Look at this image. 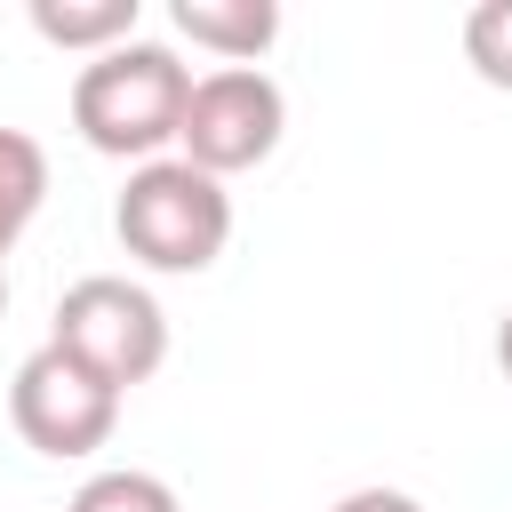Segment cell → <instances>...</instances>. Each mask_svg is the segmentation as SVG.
Wrapping results in <instances>:
<instances>
[{"mask_svg": "<svg viewBox=\"0 0 512 512\" xmlns=\"http://www.w3.org/2000/svg\"><path fill=\"white\" fill-rule=\"evenodd\" d=\"M136 16H144V0H32V32L72 56H104V48L136 40Z\"/></svg>", "mask_w": 512, "mask_h": 512, "instance_id": "cell-7", "label": "cell"}, {"mask_svg": "<svg viewBox=\"0 0 512 512\" xmlns=\"http://www.w3.org/2000/svg\"><path fill=\"white\" fill-rule=\"evenodd\" d=\"M112 232L152 272H208L232 240V192L208 168H192L184 152L144 160V168H128V184L112 200Z\"/></svg>", "mask_w": 512, "mask_h": 512, "instance_id": "cell-2", "label": "cell"}, {"mask_svg": "<svg viewBox=\"0 0 512 512\" xmlns=\"http://www.w3.org/2000/svg\"><path fill=\"white\" fill-rule=\"evenodd\" d=\"M184 104L192 64L168 40H120L72 72V128L104 160H168V144L184 136Z\"/></svg>", "mask_w": 512, "mask_h": 512, "instance_id": "cell-1", "label": "cell"}, {"mask_svg": "<svg viewBox=\"0 0 512 512\" xmlns=\"http://www.w3.org/2000/svg\"><path fill=\"white\" fill-rule=\"evenodd\" d=\"M48 344H64L72 360H88L104 384H152L168 360V312L152 288H136L128 272H88L56 296V328Z\"/></svg>", "mask_w": 512, "mask_h": 512, "instance_id": "cell-3", "label": "cell"}, {"mask_svg": "<svg viewBox=\"0 0 512 512\" xmlns=\"http://www.w3.org/2000/svg\"><path fill=\"white\" fill-rule=\"evenodd\" d=\"M464 64L488 88H512V0H480L464 16Z\"/></svg>", "mask_w": 512, "mask_h": 512, "instance_id": "cell-10", "label": "cell"}, {"mask_svg": "<svg viewBox=\"0 0 512 512\" xmlns=\"http://www.w3.org/2000/svg\"><path fill=\"white\" fill-rule=\"evenodd\" d=\"M40 200H48V152L24 128H0V264L24 240V224L40 216Z\"/></svg>", "mask_w": 512, "mask_h": 512, "instance_id": "cell-8", "label": "cell"}, {"mask_svg": "<svg viewBox=\"0 0 512 512\" xmlns=\"http://www.w3.org/2000/svg\"><path fill=\"white\" fill-rule=\"evenodd\" d=\"M0 312H8V272H0Z\"/></svg>", "mask_w": 512, "mask_h": 512, "instance_id": "cell-13", "label": "cell"}, {"mask_svg": "<svg viewBox=\"0 0 512 512\" xmlns=\"http://www.w3.org/2000/svg\"><path fill=\"white\" fill-rule=\"evenodd\" d=\"M8 416L24 432V448L72 464V456H96L120 424V384H104L88 360H72L64 344H40L16 384H8Z\"/></svg>", "mask_w": 512, "mask_h": 512, "instance_id": "cell-5", "label": "cell"}, {"mask_svg": "<svg viewBox=\"0 0 512 512\" xmlns=\"http://www.w3.org/2000/svg\"><path fill=\"white\" fill-rule=\"evenodd\" d=\"M168 24H176L192 48L224 56V64H256V56L280 40V8H272V0H176Z\"/></svg>", "mask_w": 512, "mask_h": 512, "instance_id": "cell-6", "label": "cell"}, {"mask_svg": "<svg viewBox=\"0 0 512 512\" xmlns=\"http://www.w3.org/2000/svg\"><path fill=\"white\" fill-rule=\"evenodd\" d=\"M328 512H424L408 488H352V496H336Z\"/></svg>", "mask_w": 512, "mask_h": 512, "instance_id": "cell-11", "label": "cell"}, {"mask_svg": "<svg viewBox=\"0 0 512 512\" xmlns=\"http://www.w3.org/2000/svg\"><path fill=\"white\" fill-rule=\"evenodd\" d=\"M496 368H504V384H512V304H504V320H496Z\"/></svg>", "mask_w": 512, "mask_h": 512, "instance_id": "cell-12", "label": "cell"}, {"mask_svg": "<svg viewBox=\"0 0 512 512\" xmlns=\"http://www.w3.org/2000/svg\"><path fill=\"white\" fill-rule=\"evenodd\" d=\"M64 512H184V504H176V488H168L160 472L112 464V472H88V480L72 488V504H64Z\"/></svg>", "mask_w": 512, "mask_h": 512, "instance_id": "cell-9", "label": "cell"}, {"mask_svg": "<svg viewBox=\"0 0 512 512\" xmlns=\"http://www.w3.org/2000/svg\"><path fill=\"white\" fill-rule=\"evenodd\" d=\"M280 128H288V96L264 64H216L192 80V104H184V160L208 168L216 184L240 176V168H264L280 152Z\"/></svg>", "mask_w": 512, "mask_h": 512, "instance_id": "cell-4", "label": "cell"}]
</instances>
